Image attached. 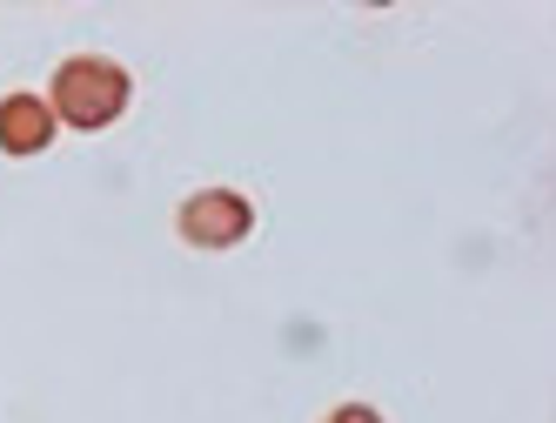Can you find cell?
<instances>
[{
  "mask_svg": "<svg viewBox=\"0 0 556 423\" xmlns=\"http://www.w3.org/2000/svg\"><path fill=\"white\" fill-rule=\"evenodd\" d=\"M48 108H54L61 128L101 135L135 108V74L122 61H108V54H67L54 67V82H48Z\"/></svg>",
  "mask_w": 556,
  "mask_h": 423,
  "instance_id": "cell-1",
  "label": "cell"
},
{
  "mask_svg": "<svg viewBox=\"0 0 556 423\" xmlns=\"http://www.w3.org/2000/svg\"><path fill=\"white\" fill-rule=\"evenodd\" d=\"M175 236L188 249H202V256H222V249L255 236V202L242 196V188H228V182H208V188H194V196L175 209Z\"/></svg>",
  "mask_w": 556,
  "mask_h": 423,
  "instance_id": "cell-2",
  "label": "cell"
},
{
  "mask_svg": "<svg viewBox=\"0 0 556 423\" xmlns=\"http://www.w3.org/2000/svg\"><path fill=\"white\" fill-rule=\"evenodd\" d=\"M54 108H48V95H27V88H14V95H0V155H41V148H54Z\"/></svg>",
  "mask_w": 556,
  "mask_h": 423,
  "instance_id": "cell-3",
  "label": "cell"
},
{
  "mask_svg": "<svg viewBox=\"0 0 556 423\" xmlns=\"http://www.w3.org/2000/svg\"><path fill=\"white\" fill-rule=\"evenodd\" d=\"M323 423H389L376 403H336V410H323Z\"/></svg>",
  "mask_w": 556,
  "mask_h": 423,
  "instance_id": "cell-4",
  "label": "cell"
}]
</instances>
